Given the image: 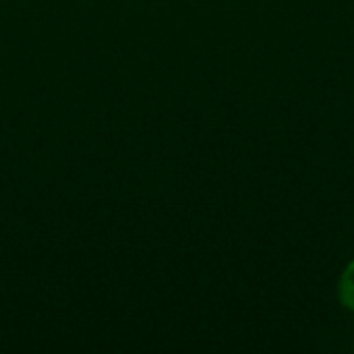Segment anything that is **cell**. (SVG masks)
I'll return each instance as SVG.
<instances>
[{"label":"cell","instance_id":"cell-1","mask_svg":"<svg viewBox=\"0 0 354 354\" xmlns=\"http://www.w3.org/2000/svg\"><path fill=\"white\" fill-rule=\"evenodd\" d=\"M338 295L344 307H348L351 311H354V261L344 270L340 284H338Z\"/></svg>","mask_w":354,"mask_h":354}]
</instances>
